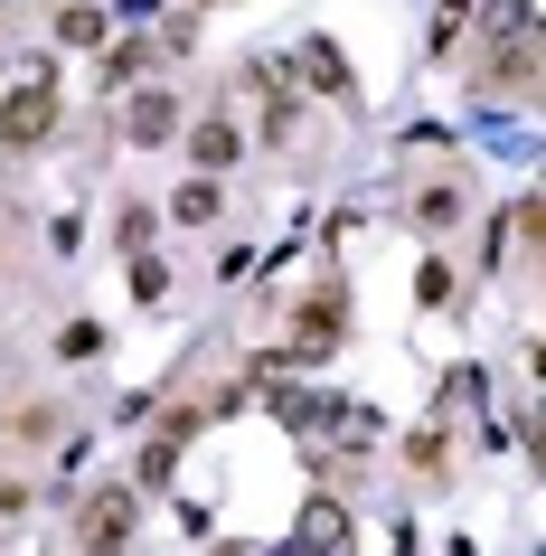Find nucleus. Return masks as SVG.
<instances>
[{"label": "nucleus", "instance_id": "obj_1", "mask_svg": "<svg viewBox=\"0 0 546 556\" xmlns=\"http://www.w3.org/2000/svg\"><path fill=\"white\" fill-rule=\"evenodd\" d=\"M132 528H142V500L123 491V481H104V491L76 500V547H86V556H123V547H132Z\"/></svg>", "mask_w": 546, "mask_h": 556}, {"label": "nucleus", "instance_id": "obj_2", "mask_svg": "<svg viewBox=\"0 0 546 556\" xmlns=\"http://www.w3.org/2000/svg\"><path fill=\"white\" fill-rule=\"evenodd\" d=\"M48 123H58V86H48V58H29V86L0 94V142H48Z\"/></svg>", "mask_w": 546, "mask_h": 556}, {"label": "nucleus", "instance_id": "obj_3", "mask_svg": "<svg viewBox=\"0 0 546 556\" xmlns=\"http://www.w3.org/2000/svg\"><path fill=\"white\" fill-rule=\"evenodd\" d=\"M245 151V132H236V114H207V123H189V161H199V179H217Z\"/></svg>", "mask_w": 546, "mask_h": 556}, {"label": "nucleus", "instance_id": "obj_4", "mask_svg": "<svg viewBox=\"0 0 546 556\" xmlns=\"http://www.w3.org/2000/svg\"><path fill=\"white\" fill-rule=\"evenodd\" d=\"M405 217H415V227H424V236L461 227V189H453V179H433V189H415V199H405Z\"/></svg>", "mask_w": 546, "mask_h": 556}, {"label": "nucleus", "instance_id": "obj_5", "mask_svg": "<svg viewBox=\"0 0 546 556\" xmlns=\"http://www.w3.org/2000/svg\"><path fill=\"white\" fill-rule=\"evenodd\" d=\"M302 547H312V556H348V519H340V500H312V509H302Z\"/></svg>", "mask_w": 546, "mask_h": 556}, {"label": "nucleus", "instance_id": "obj_6", "mask_svg": "<svg viewBox=\"0 0 546 556\" xmlns=\"http://www.w3.org/2000/svg\"><path fill=\"white\" fill-rule=\"evenodd\" d=\"M217 207H227L217 179H179V189H170V217H179V227H217Z\"/></svg>", "mask_w": 546, "mask_h": 556}, {"label": "nucleus", "instance_id": "obj_7", "mask_svg": "<svg viewBox=\"0 0 546 556\" xmlns=\"http://www.w3.org/2000/svg\"><path fill=\"white\" fill-rule=\"evenodd\" d=\"M123 132H132V142H170L179 104H170V94H132V123H123Z\"/></svg>", "mask_w": 546, "mask_h": 556}, {"label": "nucleus", "instance_id": "obj_8", "mask_svg": "<svg viewBox=\"0 0 546 556\" xmlns=\"http://www.w3.org/2000/svg\"><path fill=\"white\" fill-rule=\"evenodd\" d=\"M528 76H537V38H509L499 66H490V86H499V94H528Z\"/></svg>", "mask_w": 546, "mask_h": 556}, {"label": "nucleus", "instance_id": "obj_9", "mask_svg": "<svg viewBox=\"0 0 546 556\" xmlns=\"http://www.w3.org/2000/svg\"><path fill=\"white\" fill-rule=\"evenodd\" d=\"M58 38H66V48H94V38H104V10H94V0H66V10H58Z\"/></svg>", "mask_w": 546, "mask_h": 556}, {"label": "nucleus", "instance_id": "obj_10", "mask_svg": "<svg viewBox=\"0 0 546 556\" xmlns=\"http://www.w3.org/2000/svg\"><path fill=\"white\" fill-rule=\"evenodd\" d=\"M302 76H312L320 94H348V66L330 58V38H312V48H302Z\"/></svg>", "mask_w": 546, "mask_h": 556}, {"label": "nucleus", "instance_id": "obj_11", "mask_svg": "<svg viewBox=\"0 0 546 556\" xmlns=\"http://www.w3.org/2000/svg\"><path fill=\"white\" fill-rule=\"evenodd\" d=\"M170 471H179V443L151 434V453H142V471H132V481H142V491H170Z\"/></svg>", "mask_w": 546, "mask_h": 556}, {"label": "nucleus", "instance_id": "obj_12", "mask_svg": "<svg viewBox=\"0 0 546 556\" xmlns=\"http://www.w3.org/2000/svg\"><path fill=\"white\" fill-rule=\"evenodd\" d=\"M132 302H170V264L161 255H132Z\"/></svg>", "mask_w": 546, "mask_h": 556}, {"label": "nucleus", "instance_id": "obj_13", "mask_svg": "<svg viewBox=\"0 0 546 556\" xmlns=\"http://www.w3.org/2000/svg\"><path fill=\"white\" fill-rule=\"evenodd\" d=\"M58 425H66L58 406H20V415H10V434H20V443H58Z\"/></svg>", "mask_w": 546, "mask_h": 556}, {"label": "nucleus", "instance_id": "obj_14", "mask_svg": "<svg viewBox=\"0 0 546 556\" xmlns=\"http://www.w3.org/2000/svg\"><path fill=\"white\" fill-rule=\"evenodd\" d=\"M490 38H499V48H509V38H528V0H490V20H481Z\"/></svg>", "mask_w": 546, "mask_h": 556}, {"label": "nucleus", "instance_id": "obj_15", "mask_svg": "<svg viewBox=\"0 0 546 556\" xmlns=\"http://www.w3.org/2000/svg\"><path fill=\"white\" fill-rule=\"evenodd\" d=\"M58 358H104V330H94V321H66L58 330Z\"/></svg>", "mask_w": 546, "mask_h": 556}]
</instances>
